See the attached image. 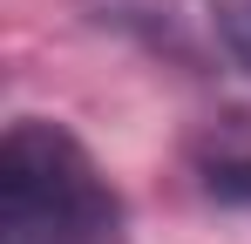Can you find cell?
Instances as JSON below:
<instances>
[{
  "mask_svg": "<svg viewBox=\"0 0 251 244\" xmlns=\"http://www.w3.org/2000/svg\"><path fill=\"white\" fill-rule=\"evenodd\" d=\"M0 244H129L116 183L48 116H21L0 143Z\"/></svg>",
  "mask_w": 251,
  "mask_h": 244,
  "instance_id": "obj_1",
  "label": "cell"
},
{
  "mask_svg": "<svg viewBox=\"0 0 251 244\" xmlns=\"http://www.w3.org/2000/svg\"><path fill=\"white\" fill-rule=\"evenodd\" d=\"M210 21H217L224 48L251 68V0H210Z\"/></svg>",
  "mask_w": 251,
  "mask_h": 244,
  "instance_id": "obj_2",
  "label": "cell"
},
{
  "mask_svg": "<svg viewBox=\"0 0 251 244\" xmlns=\"http://www.w3.org/2000/svg\"><path fill=\"white\" fill-rule=\"evenodd\" d=\"M204 183H210V197H224V203H251V156H224V163H210Z\"/></svg>",
  "mask_w": 251,
  "mask_h": 244,
  "instance_id": "obj_3",
  "label": "cell"
}]
</instances>
